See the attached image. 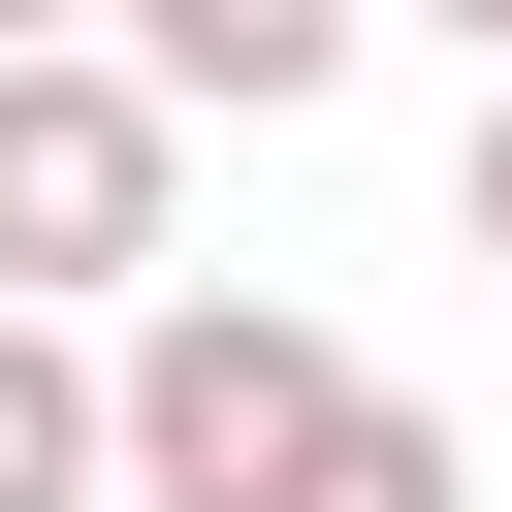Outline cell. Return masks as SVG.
Returning <instances> with one entry per match:
<instances>
[{
	"mask_svg": "<svg viewBox=\"0 0 512 512\" xmlns=\"http://www.w3.org/2000/svg\"><path fill=\"white\" fill-rule=\"evenodd\" d=\"M160 224H192V96H160L128 32H32V64H0V288H32V320H128Z\"/></svg>",
	"mask_w": 512,
	"mask_h": 512,
	"instance_id": "obj_1",
	"label": "cell"
},
{
	"mask_svg": "<svg viewBox=\"0 0 512 512\" xmlns=\"http://www.w3.org/2000/svg\"><path fill=\"white\" fill-rule=\"evenodd\" d=\"M320 320L288 288H128V352H96V416H128V512H256L288 448H320Z\"/></svg>",
	"mask_w": 512,
	"mask_h": 512,
	"instance_id": "obj_2",
	"label": "cell"
},
{
	"mask_svg": "<svg viewBox=\"0 0 512 512\" xmlns=\"http://www.w3.org/2000/svg\"><path fill=\"white\" fill-rule=\"evenodd\" d=\"M96 32H128V64H160V96H192V128H320V96H352V32H384V0H96Z\"/></svg>",
	"mask_w": 512,
	"mask_h": 512,
	"instance_id": "obj_3",
	"label": "cell"
},
{
	"mask_svg": "<svg viewBox=\"0 0 512 512\" xmlns=\"http://www.w3.org/2000/svg\"><path fill=\"white\" fill-rule=\"evenodd\" d=\"M0 512H128V416H96V352L0 288Z\"/></svg>",
	"mask_w": 512,
	"mask_h": 512,
	"instance_id": "obj_4",
	"label": "cell"
},
{
	"mask_svg": "<svg viewBox=\"0 0 512 512\" xmlns=\"http://www.w3.org/2000/svg\"><path fill=\"white\" fill-rule=\"evenodd\" d=\"M256 512H480V448H448L416 384H320V448H288Z\"/></svg>",
	"mask_w": 512,
	"mask_h": 512,
	"instance_id": "obj_5",
	"label": "cell"
},
{
	"mask_svg": "<svg viewBox=\"0 0 512 512\" xmlns=\"http://www.w3.org/2000/svg\"><path fill=\"white\" fill-rule=\"evenodd\" d=\"M448 224H480V256H512V64H480V160H448Z\"/></svg>",
	"mask_w": 512,
	"mask_h": 512,
	"instance_id": "obj_6",
	"label": "cell"
},
{
	"mask_svg": "<svg viewBox=\"0 0 512 512\" xmlns=\"http://www.w3.org/2000/svg\"><path fill=\"white\" fill-rule=\"evenodd\" d=\"M32 32H96V0H0V64H32Z\"/></svg>",
	"mask_w": 512,
	"mask_h": 512,
	"instance_id": "obj_7",
	"label": "cell"
},
{
	"mask_svg": "<svg viewBox=\"0 0 512 512\" xmlns=\"http://www.w3.org/2000/svg\"><path fill=\"white\" fill-rule=\"evenodd\" d=\"M416 32H480V64H512V0H416Z\"/></svg>",
	"mask_w": 512,
	"mask_h": 512,
	"instance_id": "obj_8",
	"label": "cell"
}]
</instances>
